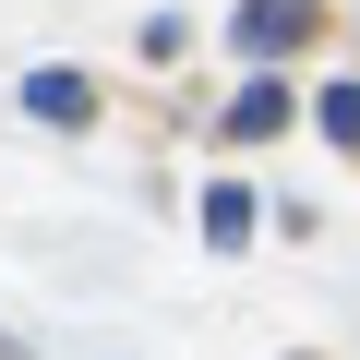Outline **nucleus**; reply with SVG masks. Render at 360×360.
Segmentation results:
<instances>
[{
  "mask_svg": "<svg viewBox=\"0 0 360 360\" xmlns=\"http://www.w3.org/2000/svg\"><path fill=\"white\" fill-rule=\"evenodd\" d=\"M312 120H324V144H360V84H324Z\"/></svg>",
  "mask_w": 360,
  "mask_h": 360,
  "instance_id": "5",
  "label": "nucleus"
},
{
  "mask_svg": "<svg viewBox=\"0 0 360 360\" xmlns=\"http://www.w3.org/2000/svg\"><path fill=\"white\" fill-rule=\"evenodd\" d=\"M252 60H288V49H312V0H240V25H229Z\"/></svg>",
  "mask_w": 360,
  "mask_h": 360,
  "instance_id": "1",
  "label": "nucleus"
},
{
  "mask_svg": "<svg viewBox=\"0 0 360 360\" xmlns=\"http://www.w3.org/2000/svg\"><path fill=\"white\" fill-rule=\"evenodd\" d=\"M252 217H264V205L240 193V180H205V240H217V252H240V240H252Z\"/></svg>",
  "mask_w": 360,
  "mask_h": 360,
  "instance_id": "3",
  "label": "nucleus"
},
{
  "mask_svg": "<svg viewBox=\"0 0 360 360\" xmlns=\"http://www.w3.org/2000/svg\"><path fill=\"white\" fill-rule=\"evenodd\" d=\"M264 132H288V84H240L229 96V144H264Z\"/></svg>",
  "mask_w": 360,
  "mask_h": 360,
  "instance_id": "4",
  "label": "nucleus"
},
{
  "mask_svg": "<svg viewBox=\"0 0 360 360\" xmlns=\"http://www.w3.org/2000/svg\"><path fill=\"white\" fill-rule=\"evenodd\" d=\"M25 108H37L49 132H84V120H96V84H84V72H25Z\"/></svg>",
  "mask_w": 360,
  "mask_h": 360,
  "instance_id": "2",
  "label": "nucleus"
}]
</instances>
